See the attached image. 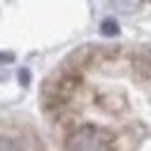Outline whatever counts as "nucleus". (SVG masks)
Wrapping results in <instances>:
<instances>
[{"label": "nucleus", "instance_id": "f03ea898", "mask_svg": "<svg viewBox=\"0 0 151 151\" xmlns=\"http://www.w3.org/2000/svg\"><path fill=\"white\" fill-rule=\"evenodd\" d=\"M100 33H102V35H107V37H114V35L119 33L116 21H114V19H105L102 23H100Z\"/></svg>", "mask_w": 151, "mask_h": 151}, {"label": "nucleus", "instance_id": "20e7f679", "mask_svg": "<svg viewBox=\"0 0 151 151\" xmlns=\"http://www.w3.org/2000/svg\"><path fill=\"white\" fill-rule=\"evenodd\" d=\"M9 60H14L12 54H0V63H9Z\"/></svg>", "mask_w": 151, "mask_h": 151}, {"label": "nucleus", "instance_id": "f257e3e1", "mask_svg": "<svg viewBox=\"0 0 151 151\" xmlns=\"http://www.w3.org/2000/svg\"><path fill=\"white\" fill-rule=\"evenodd\" d=\"M112 135L98 126H81L68 139V151H109Z\"/></svg>", "mask_w": 151, "mask_h": 151}, {"label": "nucleus", "instance_id": "7ed1b4c3", "mask_svg": "<svg viewBox=\"0 0 151 151\" xmlns=\"http://www.w3.org/2000/svg\"><path fill=\"white\" fill-rule=\"evenodd\" d=\"M19 79H21V84H28V79H30V75H28L26 70H21V72H19Z\"/></svg>", "mask_w": 151, "mask_h": 151}]
</instances>
